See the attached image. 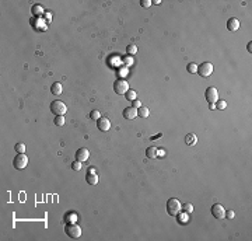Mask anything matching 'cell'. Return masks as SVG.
I'll list each match as a JSON object with an SVG mask.
<instances>
[{
  "label": "cell",
  "mask_w": 252,
  "mask_h": 241,
  "mask_svg": "<svg viewBox=\"0 0 252 241\" xmlns=\"http://www.w3.org/2000/svg\"><path fill=\"white\" fill-rule=\"evenodd\" d=\"M157 157H165V150L160 149V150L157 152Z\"/></svg>",
  "instance_id": "cell-32"
},
{
  "label": "cell",
  "mask_w": 252,
  "mask_h": 241,
  "mask_svg": "<svg viewBox=\"0 0 252 241\" xmlns=\"http://www.w3.org/2000/svg\"><path fill=\"white\" fill-rule=\"evenodd\" d=\"M177 216H178V223H181V224H186L189 221V217H188V213H186V212H185V213H181V212H179Z\"/></svg>",
  "instance_id": "cell-18"
},
{
  "label": "cell",
  "mask_w": 252,
  "mask_h": 241,
  "mask_svg": "<svg viewBox=\"0 0 252 241\" xmlns=\"http://www.w3.org/2000/svg\"><path fill=\"white\" fill-rule=\"evenodd\" d=\"M51 17H52V14H51V13H46V18H48V21H51Z\"/></svg>",
  "instance_id": "cell-34"
},
{
  "label": "cell",
  "mask_w": 252,
  "mask_h": 241,
  "mask_svg": "<svg viewBox=\"0 0 252 241\" xmlns=\"http://www.w3.org/2000/svg\"><path fill=\"white\" fill-rule=\"evenodd\" d=\"M226 107H227V102L223 100H219L216 102V110H226Z\"/></svg>",
  "instance_id": "cell-25"
},
{
  "label": "cell",
  "mask_w": 252,
  "mask_h": 241,
  "mask_svg": "<svg viewBox=\"0 0 252 241\" xmlns=\"http://www.w3.org/2000/svg\"><path fill=\"white\" fill-rule=\"evenodd\" d=\"M198 73L202 77H209L213 73V65L210 62H203L202 65L198 66Z\"/></svg>",
  "instance_id": "cell-6"
},
{
  "label": "cell",
  "mask_w": 252,
  "mask_h": 241,
  "mask_svg": "<svg viewBox=\"0 0 252 241\" xmlns=\"http://www.w3.org/2000/svg\"><path fill=\"white\" fill-rule=\"evenodd\" d=\"M136 116H137V110L136 108H133V107H127V108L123 110V118H126V119L132 120V119H135Z\"/></svg>",
  "instance_id": "cell-11"
},
{
  "label": "cell",
  "mask_w": 252,
  "mask_h": 241,
  "mask_svg": "<svg viewBox=\"0 0 252 241\" xmlns=\"http://www.w3.org/2000/svg\"><path fill=\"white\" fill-rule=\"evenodd\" d=\"M186 70H188L190 74H195V73H198V65L196 63H189Z\"/></svg>",
  "instance_id": "cell-21"
},
{
  "label": "cell",
  "mask_w": 252,
  "mask_h": 241,
  "mask_svg": "<svg viewBox=\"0 0 252 241\" xmlns=\"http://www.w3.org/2000/svg\"><path fill=\"white\" fill-rule=\"evenodd\" d=\"M167 212L169 216H177L179 212H182V205L177 198H171L167 202Z\"/></svg>",
  "instance_id": "cell-1"
},
{
  "label": "cell",
  "mask_w": 252,
  "mask_h": 241,
  "mask_svg": "<svg viewBox=\"0 0 252 241\" xmlns=\"http://www.w3.org/2000/svg\"><path fill=\"white\" fill-rule=\"evenodd\" d=\"M211 215L216 217V219H224L226 217V209L223 205L220 203H214L211 206Z\"/></svg>",
  "instance_id": "cell-8"
},
{
  "label": "cell",
  "mask_w": 252,
  "mask_h": 241,
  "mask_svg": "<svg viewBox=\"0 0 252 241\" xmlns=\"http://www.w3.org/2000/svg\"><path fill=\"white\" fill-rule=\"evenodd\" d=\"M16 152L17 153H25V143H17L16 144Z\"/></svg>",
  "instance_id": "cell-26"
},
{
  "label": "cell",
  "mask_w": 252,
  "mask_h": 241,
  "mask_svg": "<svg viewBox=\"0 0 252 241\" xmlns=\"http://www.w3.org/2000/svg\"><path fill=\"white\" fill-rule=\"evenodd\" d=\"M137 115H139L140 118H147V116L150 115V110H148L147 107H140V108L137 110Z\"/></svg>",
  "instance_id": "cell-17"
},
{
  "label": "cell",
  "mask_w": 252,
  "mask_h": 241,
  "mask_svg": "<svg viewBox=\"0 0 252 241\" xmlns=\"http://www.w3.org/2000/svg\"><path fill=\"white\" fill-rule=\"evenodd\" d=\"M125 95H126V98L129 100V101H132V102H133L135 100H137V98H136L137 94H136V91H135V90H129V91L126 93Z\"/></svg>",
  "instance_id": "cell-19"
},
{
  "label": "cell",
  "mask_w": 252,
  "mask_h": 241,
  "mask_svg": "<svg viewBox=\"0 0 252 241\" xmlns=\"http://www.w3.org/2000/svg\"><path fill=\"white\" fill-rule=\"evenodd\" d=\"M247 49H248V51H249V52H251V51H252V44H251V42H249V45H248V46H247Z\"/></svg>",
  "instance_id": "cell-35"
},
{
  "label": "cell",
  "mask_w": 252,
  "mask_h": 241,
  "mask_svg": "<svg viewBox=\"0 0 252 241\" xmlns=\"http://www.w3.org/2000/svg\"><path fill=\"white\" fill-rule=\"evenodd\" d=\"M227 28H228V31H231V32L238 31V28H240V21H238L235 17H231L230 20L227 21Z\"/></svg>",
  "instance_id": "cell-12"
},
{
  "label": "cell",
  "mask_w": 252,
  "mask_h": 241,
  "mask_svg": "<svg viewBox=\"0 0 252 241\" xmlns=\"http://www.w3.org/2000/svg\"><path fill=\"white\" fill-rule=\"evenodd\" d=\"M182 210H185L189 215V213L193 212V205H192V203H184V205H182Z\"/></svg>",
  "instance_id": "cell-24"
},
{
  "label": "cell",
  "mask_w": 252,
  "mask_h": 241,
  "mask_svg": "<svg viewBox=\"0 0 252 241\" xmlns=\"http://www.w3.org/2000/svg\"><path fill=\"white\" fill-rule=\"evenodd\" d=\"M90 118H91L93 120H98L100 118H101V114H100V111H98V110L91 111V114H90Z\"/></svg>",
  "instance_id": "cell-23"
},
{
  "label": "cell",
  "mask_w": 252,
  "mask_h": 241,
  "mask_svg": "<svg viewBox=\"0 0 252 241\" xmlns=\"http://www.w3.org/2000/svg\"><path fill=\"white\" fill-rule=\"evenodd\" d=\"M97 126H98V129L101 132H108L109 129H111V122H109V119L108 118H100V119L97 120Z\"/></svg>",
  "instance_id": "cell-10"
},
{
  "label": "cell",
  "mask_w": 252,
  "mask_h": 241,
  "mask_svg": "<svg viewBox=\"0 0 252 241\" xmlns=\"http://www.w3.org/2000/svg\"><path fill=\"white\" fill-rule=\"evenodd\" d=\"M83 163H81V161H77V160H76V161H73V163H72V168H73L74 171H80V170H81V168H83Z\"/></svg>",
  "instance_id": "cell-27"
},
{
  "label": "cell",
  "mask_w": 252,
  "mask_h": 241,
  "mask_svg": "<svg viewBox=\"0 0 252 241\" xmlns=\"http://www.w3.org/2000/svg\"><path fill=\"white\" fill-rule=\"evenodd\" d=\"M64 116L63 115H56V118H55V125L56 126H63L64 125Z\"/></svg>",
  "instance_id": "cell-20"
},
{
  "label": "cell",
  "mask_w": 252,
  "mask_h": 241,
  "mask_svg": "<svg viewBox=\"0 0 252 241\" xmlns=\"http://www.w3.org/2000/svg\"><path fill=\"white\" fill-rule=\"evenodd\" d=\"M114 90H115L116 94H119V95H123V94H126L130 88H129V84H127V81L126 80H123V79H119V80H116L115 84H114Z\"/></svg>",
  "instance_id": "cell-5"
},
{
  "label": "cell",
  "mask_w": 252,
  "mask_h": 241,
  "mask_svg": "<svg viewBox=\"0 0 252 241\" xmlns=\"http://www.w3.org/2000/svg\"><path fill=\"white\" fill-rule=\"evenodd\" d=\"M88 157H90V152H88V149H85V147H81V149H79V150L76 152V160H77V161L84 163V161L88 160Z\"/></svg>",
  "instance_id": "cell-9"
},
{
  "label": "cell",
  "mask_w": 252,
  "mask_h": 241,
  "mask_svg": "<svg viewBox=\"0 0 252 241\" xmlns=\"http://www.w3.org/2000/svg\"><path fill=\"white\" fill-rule=\"evenodd\" d=\"M205 97L209 101V104H216L219 101V91L216 90V87H207Z\"/></svg>",
  "instance_id": "cell-7"
},
{
  "label": "cell",
  "mask_w": 252,
  "mask_h": 241,
  "mask_svg": "<svg viewBox=\"0 0 252 241\" xmlns=\"http://www.w3.org/2000/svg\"><path fill=\"white\" fill-rule=\"evenodd\" d=\"M157 152H158L157 147H154V146H150V147H147L146 156L148 157V158H156V157H157Z\"/></svg>",
  "instance_id": "cell-16"
},
{
  "label": "cell",
  "mask_w": 252,
  "mask_h": 241,
  "mask_svg": "<svg viewBox=\"0 0 252 241\" xmlns=\"http://www.w3.org/2000/svg\"><path fill=\"white\" fill-rule=\"evenodd\" d=\"M126 52H127L130 56L136 55V53H137V46H136V45H129V46H127V49H126Z\"/></svg>",
  "instance_id": "cell-22"
},
{
  "label": "cell",
  "mask_w": 252,
  "mask_h": 241,
  "mask_svg": "<svg viewBox=\"0 0 252 241\" xmlns=\"http://www.w3.org/2000/svg\"><path fill=\"white\" fill-rule=\"evenodd\" d=\"M64 231H66V234H67L69 237H72V238H79V237H81V227H80L79 224H74V223L67 224L66 229H64Z\"/></svg>",
  "instance_id": "cell-4"
},
{
  "label": "cell",
  "mask_w": 252,
  "mask_h": 241,
  "mask_svg": "<svg viewBox=\"0 0 252 241\" xmlns=\"http://www.w3.org/2000/svg\"><path fill=\"white\" fill-rule=\"evenodd\" d=\"M85 179H87V182L90 184V185H97L98 184V175H97V173H87V175H85Z\"/></svg>",
  "instance_id": "cell-13"
},
{
  "label": "cell",
  "mask_w": 252,
  "mask_h": 241,
  "mask_svg": "<svg viewBox=\"0 0 252 241\" xmlns=\"http://www.w3.org/2000/svg\"><path fill=\"white\" fill-rule=\"evenodd\" d=\"M209 110H211V111L216 110V104H209Z\"/></svg>",
  "instance_id": "cell-33"
},
{
  "label": "cell",
  "mask_w": 252,
  "mask_h": 241,
  "mask_svg": "<svg viewBox=\"0 0 252 241\" xmlns=\"http://www.w3.org/2000/svg\"><path fill=\"white\" fill-rule=\"evenodd\" d=\"M51 111H52L55 115H64L66 111H67V107H66V104L63 101L55 100L52 104H51Z\"/></svg>",
  "instance_id": "cell-2"
},
{
  "label": "cell",
  "mask_w": 252,
  "mask_h": 241,
  "mask_svg": "<svg viewBox=\"0 0 252 241\" xmlns=\"http://www.w3.org/2000/svg\"><path fill=\"white\" fill-rule=\"evenodd\" d=\"M14 167L17 170H24L27 165H28V157L25 153H18L14 157V161H13Z\"/></svg>",
  "instance_id": "cell-3"
},
{
  "label": "cell",
  "mask_w": 252,
  "mask_h": 241,
  "mask_svg": "<svg viewBox=\"0 0 252 241\" xmlns=\"http://www.w3.org/2000/svg\"><path fill=\"white\" fill-rule=\"evenodd\" d=\"M140 6L144 7V9H148V7L151 6V1H150V0H142V1H140Z\"/></svg>",
  "instance_id": "cell-28"
},
{
  "label": "cell",
  "mask_w": 252,
  "mask_h": 241,
  "mask_svg": "<svg viewBox=\"0 0 252 241\" xmlns=\"http://www.w3.org/2000/svg\"><path fill=\"white\" fill-rule=\"evenodd\" d=\"M185 143H186L188 146H195V144L198 143L196 135H195V133H188V135L185 136Z\"/></svg>",
  "instance_id": "cell-14"
},
{
  "label": "cell",
  "mask_w": 252,
  "mask_h": 241,
  "mask_svg": "<svg viewBox=\"0 0 252 241\" xmlns=\"http://www.w3.org/2000/svg\"><path fill=\"white\" fill-rule=\"evenodd\" d=\"M51 91H52V94H53V95H60V94H62V91H63L62 84H60L59 81L53 83V84H52V87H51Z\"/></svg>",
  "instance_id": "cell-15"
},
{
  "label": "cell",
  "mask_w": 252,
  "mask_h": 241,
  "mask_svg": "<svg viewBox=\"0 0 252 241\" xmlns=\"http://www.w3.org/2000/svg\"><path fill=\"white\" fill-rule=\"evenodd\" d=\"M34 13H35V14H41L42 13V7L41 6H34Z\"/></svg>",
  "instance_id": "cell-30"
},
{
  "label": "cell",
  "mask_w": 252,
  "mask_h": 241,
  "mask_svg": "<svg viewBox=\"0 0 252 241\" xmlns=\"http://www.w3.org/2000/svg\"><path fill=\"white\" fill-rule=\"evenodd\" d=\"M88 171H90V173H97V171H95V168H88Z\"/></svg>",
  "instance_id": "cell-37"
},
{
  "label": "cell",
  "mask_w": 252,
  "mask_h": 241,
  "mask_svg": "<svg viewBox=\"0 0 252 241\" xmlns=\"http://www.w3.org/2000/svg\"><path fill=\"white\" fill-rule=\"evenodd\" d=\"M151 3H156V4H160V3H161V0H154V1H151Z\"/></svg>",
  "instance_id": "cell-36"
},
{
  "label": "cell",
  "mask_w": 252,
  "mask_h": 241,
  "mask_svg": "<svg viewBox=\"0 0 252 241\" xmlns=\"http://www.w3.org/2000/svg\"><path fill=\"white\" fill-rule=\"evenodd\" d=\"M140 107H142V102H140L139 100H135V101H133V108H136V110H139Z\"/></svg>",
  "instance_id": "cell-31"
},
{
  "label": "cell",
  "mask_w": 252,
  "mask_h": 241,
  "mask_svg": "<svg viewBox=\"0 0 252 241\" xmlns=\"http://www.w3.org/2000/svg\"><path fill=\"white\" fill-rule=\"evenodd\" d=\"M226 216H227V219H234L235 213H234V210H227L226 212Z\"/></svg>",
  "instance_id": "cell-29"
}]
</instances>
